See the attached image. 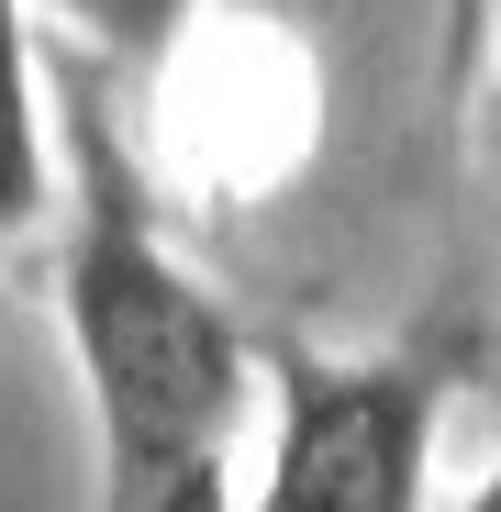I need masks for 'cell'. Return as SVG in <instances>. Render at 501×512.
Instances as JSON below:
<instances>
[{
    "mask_svg": "<svg viewBox=\"0 0 501 512\" xmlns=\"http://www.w3.org/2000/svg\"><path fill=\"white\" fill-rule=\"evenodd\" d=\"M45 112H56V323L101 435V501L123 512H212L234 501V412L257 390L234 312L156 223L134 134L112 112V67L45 34Z\"/></svg>",
    "mask_w": 501,
    "mask_h": 512,
    "instance_id": "6da1fadb",
    "label": "cell"
},
{
    "mask_svg": "<svg viewBox=\"0 0 501 512\" xmlns=\"http://www.w3.org/2000/svg\"><path fill=\"white\" fill-rule=\"evenodd\" d=\"M446 379L412 357H290L279 435H268V512H412L435 479Z\"/></svg>",
    "mask_w": 501,
    "mask_h": 512,
    "instance_id": "7a4b0ae2",
    "label": "cell"
},
{
    "mask_svg": "<svg viewBox=\"0 0 501 512\" xmlns=\"http://www.w3.org/2000/svg\"><path fill=\"white\" fill-rule=\"evenodd\" d=\"M56 223V112H45V34L34 0H0V256Z\"/></svg>",
    "mask_w": 501,
    "mask_h": 512,
    "instance_id": "3957f363",
    "label": "cell"
},
{
    "mask_svg": "<svg viewBox=\"0 0 501 512\" xmlns=\"http://www.w3.org/2000/svg\"><path fill=\"white\" fill-rule=\"evenodd\" d=\"M190 12H201V0H45V23H56L67 45H90L112 78H145Z\"/></svg>",
    "mask_w": 501,
    "mask_h": 512,
    "instance_id": "277c9868",
    "label": "cell"
},
{
    "mask_svg": "<svg viewBox=\"0 0 501 512\" xmlns=\"http://www.w3.org/2000/svg\"><path fill=\"white\" fill-rule=\"evenodd\" d=\"M490 156H501V45H490Z\"/></svg>",
    "mask_w": 501,
    "mask_h": 512,
    "instance_id": "5b68a950",
    "label": "cell"
},
{
    "mask_svg": "<svg viewBox=\"0 0 501 512\" xmlns=\"http://www.w3.org/2000/svg\"><path fill=\"white\" fill-rule=\"evenodd\" d=\"M468 512H501V468H490V479H479V490H468Z\"/></svg>",
    "mask_w": 501,
    "mask_h": 512,
    "instance_id": "8992f818",
    "label": "cell"
}]
</instances>
